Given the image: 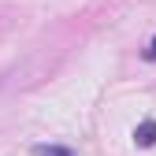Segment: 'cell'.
<instances>
[{"mask_svg":"<svg viewBox=\"0 0 156 156\" xmlns=\"http://www.w3.org/2000/svg\"><path fill=\"white\" fill-rule=\"evenodd\" d=\"M134 145H141V149L156 145V119H145V123H138V130H134Z\"/></svg>","mask_w":156,"mask_h":156,"instance_id":"6da1fadb","label":"cell"},{"mask_svg":"<svg viewBox=\"0 0 156 156\" xmlns=\"http://www.w3.org/2000/svg\"><path fill=\"white\" fill-rule=\"evenodd\" d=\"M34 156H74V149H67V145H34Z\"/></svg>","mask_w":156,"mask_h":156,"instance_id":"7a4b0ae2","label":"cell"},{"mask_svg":"<svg viewBox=\"0 0 156 156\" xmlns=\"http://www.w3.org/2000/svg\"><path fill=\"white\" fill-rule=\"evenodd\" d=\"M145 56H149V60H156V37H152V45H149V52H145Z\"/></svg>","mask_w":156,"mask_h":156,"instance_id":"3957f363","label":"cell"}]
</instances>
